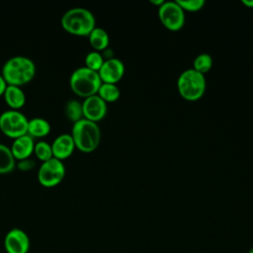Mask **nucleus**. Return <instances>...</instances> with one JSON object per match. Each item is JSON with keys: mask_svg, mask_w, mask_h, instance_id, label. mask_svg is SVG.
Instances as JSON below:
<instances>
[{"mask_svg": "<svg viewBox=\"0 0 253 253\" xmlns=\"http://www.w3.org/2000/svg\"><path fill=\"white\" fill-rule=\"evenodd\" d=\"M207 82L205 75L193 68L184 70L177 79V89L182 98L188 101H197L206 92Z\"/></svg>", "mask_w": 253, "mask_h": 253, "instance_id": "5", "label": "nucleus"}, {"mask_svg": "<svg viewBox=\"0 0 253 253\" xmlns=\"http://www.w3.org/2000/svg\"><path fill=\"white\" fill-rule=\"evenodd\" d=\"M211 67H212V57L211 54L206 52L198 54L193 61V69H195L196 71L204 75L207 72H209L211 69Z\"/></svg>", "mask_w": 253, "mask_h": 253, "instance_id": "20", "label": "nucleus"}, {"mask_svg": "<svg viewBox=\"0 0 253 253\" xmlns=\"http://www.w3.org/2000/svg\"><path fill=\"white\" fill-rule=\"evenodd\" d=\"M16 166V159L12 151L6 144L0 143V174H7L14 170Z\"/></svg>", "mask_w": 253, "mask_h": 253, "instance_id": "17", "label": "nucleus"}, {"mask_svg": "<svg viewBox=\"0 0 253 253\" xmlns=\"http://www.w3.org/2000/svg\"><path fill=\"white\" fill-rule=\"evenodd\" d=\"M51 126L47 120L36 117L29 120L28 123V134L33 138H42L46 136L50 132Z\"/></svg>", "mask_w": 253, "mask_h": 253, "instance_id": "15", "label": "nucleus"}, {"mask_svg": "<svg viewBox=\"0 0 253 253\" xmlns=\"http://www.w3.org/2000/svg\"><path fill=\"white\" fill-rule=\"evenodd\" d=\"M89 43L96 51H103L108 48L110 43V38L106 30L100 27H95L88 36Z\"/></svg>", "mask_w": 253, "mask_h": 253, "instance_id": "16", "label": "nucleus"}, {"mask_svg": "<svg viewBox=\"0 0 253 253\" xmlns=\"http://www.w3.org/2000/svg\"><path fill=\"white\" fill-rule=\"evenodd\" d=\"M62 29L73 36L88 37L96 27V19L93 13L83 7L68 9L60 19Z\"/></svg>", "mask_w": 253, "mask_h": 253, "instance_id": "2", "label": "nucleus"}, {"mask_svg": "<svg viewBox=\"0 0 253 253\" xmlns=\"http://www.w3.org/2000/svg\"><path fill=\"white\" fill-rule=\"evenodd\" d=\"M243 5H245L248 8H253V0H242L241 1Z\"/></svg>", "mask_w": 253, "mask_h": 253, "instance_id": "26", "label": "nucleus"}, {"mask_svg": "<svg viewBox=\"0 0 253 253\" xmlns=\"http://www.w3.org/2000/svg\"><path fill=\"white\" fill-rule=\"evenodd\" d=\"M176 2L184 12H198L202 10L206 4L205 0H176Z\"/></svg>", "mask_w": 253, "mask_h": 253, "instance_id": "23", "label": "nucleus"}, {"mask_svg": "<svg viewBox=\"0 0 253 253\" xmlns=\"http://www.w3.org/2000/svg\"><path fill=\"white\" fill-rule=\"evenodd\" d=\"M0 74L7 85L21 87L34 79L36 64L28 56L15 55L5 61Z\"/></svg>", "mask_w": 253, "mask_h": 253, "instance_id": "1", "label": "nucleus"}, {"mask_svg": "<svg viewBox=\"0 0 253 253\" xmlns=\"http://www.w3.org/2000/svg\"><path fill=\"white\" fill-rule=\"evenodd\" d=\"M16 166L21 171H30L36 166V161L34 159H31V157H30L27 159L17 161Z\"/></svg>", "mask_w": 253, "mask_h": 253, "instance_id": "24", "label": "nucleus"}, {"mask_svg": "<svg viewBox=\"0 0 253 253\" xmlns=\"http://www.w3.org/2000/svg\"><path fill=\"white\" fill-rule=\"evenodd\" d=\"M3 97L11 110H20L26 104V94L22 87L19 86L8 85Z\"/></svg>", "mask_w": 253, "mask_h": 253, "instance_id": "14", "label": "nucleus"}, {"mask_svg": "<svg viewBox=\"0 0 253 253\" xmlns=\"http://www.w3.org/2000/svg\"><path fill=\"white\" fill-rule=\"evenodd\" d=\"M158 18L161 24L168 30L176 32L185 24V12L176 1H164L158 7Z\"/></svg>", "mask_w": 253, "mask_h": 253, "instance_id": "8", "label": "nucleus"}, {"mask_svg": "<svg viewBox=\"0 0 253 253\" xmlns=\"http://www.w3.org/2000/svg\"><path fill=\"white\" fill-rule=\"evenodd\" d=\"M65 171L63 161L53 157L41 164L38 171V181L45 188L55 187L64 179Z\"/></svg>", "mask_w": 253, "mask_h": 253, "instance_id": "7", "label": "nucleus"}, {"mask_svg": "<svg viewBox=\"0 0 253 253\" xmlns=\"http://www.w3.org/2000/svg\"><path fill=\"white\" fill-rule=\"evenodd\" d=\"M98 73L103 83L117 84L124 77L125 64L117 57L105 59Z\"/></svg>", "mask_w": 253, "mask_h": 253, "instance_id": "11", "label": "nucleus"}, {"mask_svg": "<svg viewBox=\"0 0 253 253\" xmlns=\"http://www.w3.org/2000/svg\"><path fill=\"white\" fill-rule=\"evenodd\" d=\"M35 143L34 138L29 134L15 138L10 146V149L16 161L30 158L32 154H34Z\"/></svg>", "mask_w": 253, "mask_h": 253, "instance_id": "13", "label": "nucleus"}, {"mask_svg": "<svg viewBox=\"0 0 253 253\" xmlns=\"http://www.w3.org/2000/svg\"><path fill=\"white\" fill-rule=\"evenodd\" d=\"M64 114L68 121L72 122L73 124L83 119V111H82V103L71 99L66 102L64 106Z\"/></svg>", "mask_w": 253, "mask_h": 253, "instance_id": "18", "label": "nucleus"}, {"mask_svg": "<svg viewBox=\"0 0 253 253\" xmlns=\"http://www.w3.org/2000/svg\"><path fill=\"white\" fill-rule=\"evenodd\" d=\"M150 2H151L153 5H156V6L160 7V6L164 3V0H150Z\"/></svg>", "mask_w": 253, "mask_h": 253, "instance_id": "27", "label": "nucleus"}, {"mask_svg": "<svg viewBox=\"0 0 253 253\" xmlns=\"http://www.w3.org/2000/svg\"><path fill=\"white\" fill-rule=\"evenodd\" d=\"M3 244L6 253H28L31 247L29 235L18 227H14L6 233Z\"/></svg>", "mask_w": 253, "mask_h": 253, "instance_id": "9", "label": "nucleus"}, {"mask_svg": "<svg viewBox=\"0 0 253 253\" xmlns=\"http://www.w3.org/2000/svg\"><path fill=\"white\" fill-rule=\"evenodd\" d=\"M7 86H8V85H7L6 81L4 80V78L2 77V75L0 74V97L4 95V92H5Z\"/></svg>", "mask_w": 253, "mask_h": 253, "instance_id": "25", "label": "nucleus"}, {"mask_svg": "<svg viewBox=\"0 0 253 253\" xmlns=\"http://www.w3.org/2000/svg\"><path fill=\"white\" fill-rule=\"evenodd\" d=\"M29 119L19 110H7L0 114V130L10 138L28 134Z\"/></svg>", "mask_w": 253, "mask_h": 253, "instance_id": "6", "label": "nucleus"}, {"mask_svg": "<svg viewBox=\"0 0 253 253\" xmlns=\"http://www.w3.org/2000/svg\"><path fill=\"white\" fill-rule=\"evenodd\" d=\"M84 61H85V66L87 68L98 72L99 69L101 68V66L103 65L105 59L101 52L92 50L86 54Z\"/></svg>", "mask_w": 253, "mask_h": 253, "instance_id": "22", "label": "nucleus"}, {"mask_svg": "<svg viewBox=\"0 0 253 253\" xmlns=\"http://www.w3.org/2000/svg\"><path fill=\"white\" fill-rule=\"evenodd\" d=\"M51 149L53 157L63 161L72 155L75 144L70 133H60L58 134L51 143Z\"/></svg>", "mask_w": 253, "mask_h": 253, "instance_id": "12", "label": "nucleus"}, {"mask_svg": "<svg viewBox=\"0 0 253 253\" xmlns=\"http://www.w3.org/2000/svg\"><path fill=\"white\" fill-rule=\"evenodd\" d=\"M83 118L94 123L103 120L107 114V103L101 99L97 94L85 98L82 102Z\"/></svg>", "mask_w": 253, "mask_h": 253, "instance_id": "10", "label": "nucleus"}, {"mask_svg": "<svg viewBox=\"0 0 253 253\" xmlns=\"http://www.w3.org/2000/svg\"><path fill=\"white\" fill-rule=\"evenodd\" d=\"M97 95L101 99H103L106 103H111V102H116L120 98L121 91L116 84L102 82Z\"/></svg>", "mask_w": 253, "mask_h": 253, "instance_id": "19", "label": "nucleus"}, {"mask_svg": "<svg viewBox=\"0 0 253 253\" xmlns=\"http://www.w3.org/2000/svg\"><path fill=\"white\" fill-rule=\"evenodd\" d=\"M34 154L36 157L42 162H45L51 158H53L51 144L45 140H40L35 143Z\"/></svg>", "mask_w": 253, "mask_h": 253, "instance_id": "21", "label": "nucleus"}, {"mask_svg": "<svg viewBox=\"0 0 253 253\" xmlns=\"http://www.w3.org/2000/svg\"><path fill=\"white\" fill-rule=\"evenodd\" d=\"M101 84L102 80L99 73L86 66L76 68L69 78V86L72 92L84 99L96 95Z\"/></svg>", "mask_w": 253, "mask_h": 253, "instance_id": "4", "label": "nucleus"}, {"mask_svg": "<svg viewBox=\"0 0 253 253\" xmlns=\"http://www.w3.org/2000/svg\"><path fill=\"white\" fill-rule=\"evenodd\" d=\"M70 134L75 148L84 153L96 150L101 141V129L98 124L84 118L73 124Z\"/></svg>", "mask_w": 253, "mask_h": 253, "instance_id": "3", "label": "nucleus"}, {"mask_svg": "<svg viewBox=\"0 0 253 253\" xmlns=\"http://www.w3.org/2000/svg\"><path fill=\"white\" fill-rule=\"evenodd\" d=\"M248 253H253V247H251L250 249H249V251H248Z\"/></svg>", "mask_w": 253, "mask_h": 253, "instance_id": "28", "label": "nucleus"}]
</instances>
